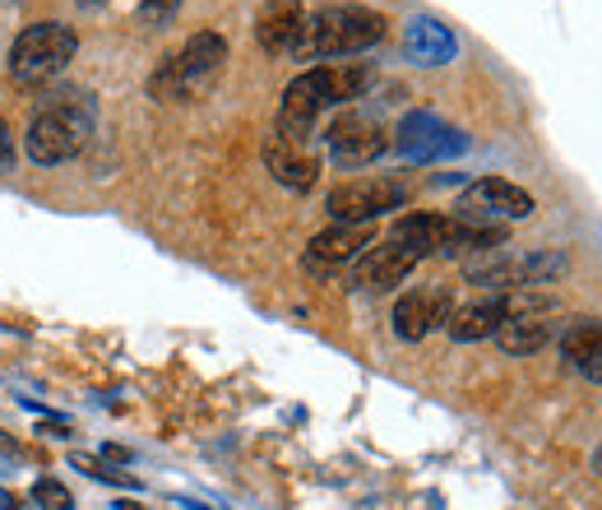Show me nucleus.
Here are the masks:
<instances>
[{
    "mask_svg": "<svg viewBox=\"0 0 602 510\" xmlns=\"http://www.w3.org/2000/svg\"><path fill=\"white\" fill-rule=\"evenodd\" d=\"M264 167H270L274 182H283L287 191H310L320 176V153L310 149V140L274 130V135L264 140Z\"/></svg>",
    "mask_w": 602,
    "mask_h": 510,
    "instance_id": "nucleus-12",
    "label": "nucleus"
},
{
    "mask_svg": "<svg viewBox=\"0 0 602 510\" xmlns=\"http://www.w3.org/2000/svg\"><path fill=\"white\" fill-rule=\"evenodd\" d=\"M463 218V224H486V228H505V224H519V218H528L533 209V195L515 182H505V176H482V182H473L463 195H459V205H455Z\"/></svg>",
    "mask_w": 602,
    "mask_h": 510,
    "instance_id": "nucleus-8",
    "label": "nucleus"
},
{
    "mask_svg": "<svg viewBox=\"0 0 602 510\" xmlns=\"http://www.w3.org/2000/svg\"><path fill=\"white\" fill-rule=\"evenodd\" d=\"M510 316H515V293H486V297L455 306V316L445 329H450L455 344H478V339H492Z\"/></svg>",
    "mask_w": 602,
    "mask_h": 510,
    "instance_id": "nucleus-15",
    "label": "nucleus"
},
{
    "mask_svg": "<svg viewBox=\"0 0 602 510\" xmlns=\"http://www.w3.org/2000/svg\"><path fill=\"white\" fill-rule=\"evenodd\" d=\"M417 264H422V256L390 237V241H375V247H366L357 256L352 279H357V287H366V293H390V287L404 283Z\"/></svg>",
    "mask_w": 602,
    "mask_h": 510,
    "instance_id": "nucleus-13",
    "label": "nucleus"
},
{
    "mask_svg": "<svg viewBox=\"0 0 602 510\" xmlns=\"http://www.w3.org/2000/svg\"><path fill=\"white\" fill-rule=\"evenodd\" d=\"M390 144H394L390 130L371 112H343L325 130V149L339 167H366V163L381 159V153H390Z\"/></svg>",
    "mask_w": 602,
    "mask_h": 510,
    "instance_id": "nucleus-10",
    "label": "nucleus"
},
{
    "mask_svg": "<svg viewBox=\"0 0 602 510\" xmlns=\"http://www.w3.org/2000/svg\"><path fill=\"white\" fill-rule=\"evenodd\" d=\"M33 501H37L42 510H75L70 487L56 482V478H37V482H33Z\"/></svg>",
    "mask_w": 602,
    "mask_h": 510,
    "instance_id": "nucleus-20",
    "label": "nucleus"
},
{
    "mask_svg": "<svg viewBox=\"0 0 602 510\" xmlns=\"http://www.w3.org/2000/svg\"><path fill=\"white\" fill-rule=\"evenodd\" d=\"M404 52H408V61H417V65H450V61L459 56V37L445 29L440 19L417 14L413 24H408V33H404Z\"/></svg>",
    "mask_w": 602,
    "mask_h": 510,
    "instance_id": "nucleus-18",
    "label": "nucleus"
},
{
    "mask_svg": "<svg viewBox=\"0 0 602 510\" xmlns=\"http://www.w3.org/2000/svg\"><path fill=\"white\" fill-rule=\"evenodd\" d=\"M117 510H149V506H140V501H117Z\"/></svg>",
    "mask_w": 602,
    "mask_h": 510,
    "instance_id": "nucleus-26",
    "label": "nucleus"
},
{
    "mask_svg": "<svg viewBox=\"0 0 602 510\" xmlns=\"http://www.w3.org/2000/svg\"><path fill=\"white\" fill-rule=\"evenodd\" d=\"M561 352H566V362L579 367V371L598 367L602 362V321H570L566 335H561Z\"/></svg>",
    "mask_w": 602,
    "mask_h": 510,
    "instance_id": "nucleus-19",
    "label": "nucleus"
},
{
    "mask_svg": "<svg viewBox=\"0 0 602 510\" xmlns=\"http://www.w3.org/2000/svg\"><path fill=\"white\" fill-rule=\"evenodd\" d=\"M302 33H306V10L297 6V0H274V6L260 14V24H255L260 47L270 56H297Z\"/></svg>",
    "mask_w": 602,
    "mask_h": 510,
    "instance_id": "nucleus-17",
    "label": "nucleus"
},
{
    "mask_svg": "<svg viewBox=\"0 0 602 510\" xmlns=\"http://www.w3.org/2000/svg\"><path fill=\"white\" fill-rule=\"evenodd\" d=\"M14 163V140H10V126H6V117H0V172H6Z\"/></svg>",
    "mask_w": 602,
    "mask_h": 510,
    "instance_id": "nucleus-23",
    "label": "nucleus"
},
{
    "mask_svg": "<svg viewBox=\"0 0 602 510\" xmlns=\"http://www.w3.org/2000/svg\"><path fill=\"white\" fill-rule=\"evenodd\" d=\"M394 149L404 153L408 163H445L468 153V135L459 126L440 121L436 112H408L394 130Z\"/></svg>",
    "mask_w": 602,
    "mask_h": 510,
    "instance_id": "nucleus-9",
    "label": "nucleus"
},
{
    "mask_svg": "<svg viewBox=\"0 0 602 510\" xmlns=\"http://www.w3.org/2000/svg\"><path fill=\"white\" fill-rule=\"evenodd\" d=\"M222 61H228V37L214 33V29H199L182 42V52H172L158 61V70L149 75V94L158 102H182V98H195L205 88Z\"/></svg>",
    "mask_w": 602,
    "mask_h": 510,
    "instance_id": "nucleus-4",
    "label": "nucleus"
},
{
    "mask_svg": "<svg viewBox=\"0 0 602 510\" xmlns=\"http://www.w3.org/2000/svg\"><path fill=\"white\" fill-rule=\"evenodd\" d=\"M102 459L107 464H130V451L125 446H102Z\"/></svg>",
    "mask_w": 602,
    "mask_h": 510,
    "instance_id": "nucleus-24",
    "label": "nucleus"
},
{
    "mask_svg": "<svg viewBox=\"0 0 602 510\" xmlns=\"http://www.w3.org/2000/svg\"><path fill=\"white\" fill-rule=\"evenodd\" d=\"M390 19L371 6H325L306 14V33L297 42L302 61H333V56H362L385 37Z\"/></svg>",
    "mask_w": 602,
    "mask_h": 510,
    "instance_id": "nucleus-3",
    "label": "nucleus"
},
{
    "mask_svg": "<svg viewBox=\"0 0 602 510\" xmlns=\"http://www.w3.org/2000/svg\"><path fill=\"white\" fill-rule=\"evenodd\" d=\"M366 247H375L371 224H333V228H325V232L310 237L302 264H306L310 274H329V270H339V264L357 260Z\"/></svg>",
    "mask_w": 602,
    "mask_h": 510,
    "instance_id": "nucleus-14",
    "label": "nucleus"
},
{
    "mask_svg": "<svg viewBox=\"0 0 602 510\" xmlns=\"http://www.w3.org/2000/svg\"><path fill=\"white\" fill-rule=\"evenodd\" d=\"M450 316H455L450 287H413V293H404L394 302V335L417 344V339H427L431 329L450 325Z\"/></svg>",
    "mask_w": 602,
    "mask_h": 510,
    "instance_id": "nucleus-11",
    "label": "nucleus"
},
{
    "mask_svg": "<svg viewBox=\"0 0 602 510\" xmlns=\"http://www.w3.org/2000/svg\"><path fill=\"white\" fill-rule=\"evenodd\" d=\"M70 464H75V469H84L88 478H98V482H111V487H135V478H130V474H117V469H107V459H98V455H70Z\"/></svg>",
    "mask_w": 602,
    "mask_h": 510,
    "instance_id": "nucleus-22",
    "label": "nucleus"
},
{
    "mask_svg": "<svg viewBox=\"0 0 602 510\" xmlns=\"http://www.w3.org/2000/svg\"><path fill=\"white\" fill-rule=\"evenodd\" d=\"M176 14H182V0H140V10H135L144 29H167Z\"/></svg>",
    "mask_w": 602,
    "mask_h": 510,
    "instance_id": "nucleus-21",
    "label": "nucleus"
},
{
    "mask_svg": "<svg viewBox=\"0 0 602 510\" xmlns=\"http://www.w3.org/2000/svg\"><path fill=\"white\" fill-rule=\"evenodd\" d=\"M79 52V37L70 24H56V19H37V24H29L24 33H19L10 42V79L19 88H42L52 84L65 65L75 61Z\"/></svg>",
    "mask_w": 602,
    "mask_h": 510,
    "instance_id": "nucleus-5",
    "label": "nucleus"
},
{
    "mask_svg": "<svg viewBox=\"0 0 602 510\" xmlns=\"http://www.w3.org/2000/svg\"><path fill=\"white\" fill-rule=\"evenodd\" d=\"M14 506H19V501H14L10 492H0V510H14Z\"/></svg>",
    "mask_w": 602,
    "mask_h": 510,
    "instance_id": "nucleus-25",
    "label": "nucleus"
},
{
    "mask_svg": "<svg viewBox=\"0 0 602 510\" xmlns=\"http://www.w3.org/2000/svg\"><path fill=\"white\" fill-rule=\"evenodd\" d=\"M570 270L566 251H496L492 260H473L463 270L468 283L486 287V293H533L547 287Z\"/></svg>",
    "mask_w": 602,
    "mask_h": 510,
    "instance_id": "nucleus-6",
    "label": "nucleus"
},
{
    "mask_svg": "<svg viewBox=\"0 0 602 510\" xmlns=\"http://www.w3.org/2000/svg\"><path fill=\"white\" fill-rule=\"evenodd\" d=\"M566 325L570 321H556V312H524V316H510L492 339L501 344V352H515V358H524V352H538L551 339H561Z\"/></svg>",
    "mask_w": 602,
    "mask_h": 510,
    "instance_id": "nucleus-16",
    "label": "nucleus"
},
{
    "mask_svg": "<svg viewBox=\"0 0 602 510\" xmlns=\"http://www.w3.org/2000/svg\"><path fill=\"white\" fill-rule=\"evenodd\" d=\"M98 126V107L84 88H56V94L37 98L29 130H24V153L42 167H56V163H70L75 153L88 144Z\"/></svg>",
    "mask_w": 602,
    "mask_h": 510,
    "instance_id": "nucleus-1",
    "label": "nucleus"
},
{
    "mask_svg": "<svg viewBox=\"0 0 602 510\" xmlns=\"http://www.w3.org/2000/svg\"><path fill=\"white\" fill-rule=\"evenodd\" d=\"M593 469H598V474H602V446H598V455H593Z\"/></svg>",
    "mask_w": 602,
    "mask_h": 510,
    "instance_id": "nucleus-27",
    "label": "nucleus"
},
{
    "mask_svg": "<svg viewBox=\"0 0 602 510\" xmlns=\"http://www.w3.org/2000/svg\"><path fill=\"white\" fill-rule=\"evenodd\" d=\"M404 205H408V186L390 182V176H352V182L333 186L325 199L333 224H375L381 214L404 209Z\"/></svg>",
    "mask_w": 602,
    "mask_h": 510,
    "instance_id": "nucleus-7",
    "label": "nucleus"
},
{
    "mask_svg": "<svg viewBox=\"0 0 602 510\" xmlns=\"http://www.w3.org/2000/svg\"><path fill=\"white\" fill-rule=\"evenodd\" d=\"M366 88H371V65H310V70H302L283 88L274 130H287V135L306 140L329 107L362 98Z\"/></svg>",
    "mask_w": 602,
    "mask_h": 510,
    "instance_id": "nucleus-2",
    "label": "nucleus"
},
{
    "mask_svg": "<svg viewBox=\"0 0 602 510\" xmlns=\"http://www.w3.org/2000/svg\"><path fill=\"white\" fill-rule=\"evenodd\" d=\"M79 6H107V0H79Z\"/></svg>",
    "mask_w": 602,
    "mask_h": 510,
    "instance_id": "nucleus-28",
    "label": "nucleus"
}]
</instances>
